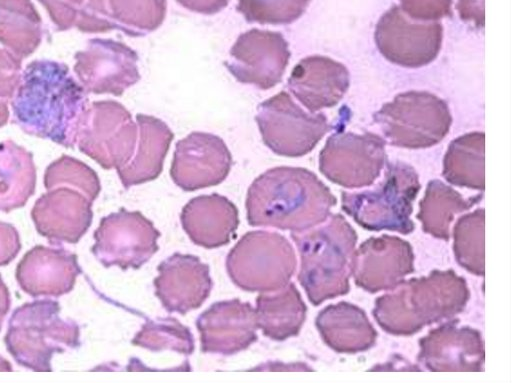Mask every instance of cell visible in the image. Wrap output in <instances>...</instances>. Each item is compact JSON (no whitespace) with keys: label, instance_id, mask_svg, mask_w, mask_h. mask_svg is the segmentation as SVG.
Masks as SVG:
<instances>
[{"label":"cell","instance_id":"ac0fdd59","mask_svg":"<svg viewBox=\"0 0 512 383\" xmlns=\"http://www.w3.org/2000/svg\"><path fill=\"white\" fill-rule=\"evenodd\" d=\"M196 326L203 353L232 355L258 338L255 309L239 299L215 302L199 315Z\"/></svg>","mask_w":512,"mask_h":383},{"label":"cell","instance_id":"d590c367","mask_svg":"<svg viewBox=\"0 0 512 383\" xmlns=\"http://www.w3.org/2000/svg\"><path fill=\"white\" fill-rule=\"evenodd\" d=\"M456 7L462 20L484 25V0H458Z\"/></svg>","mask_w":512,"mask_h":383},{"label":"cell","instance_id":"7402d4cb","mask_svg":"<svg viewBox=\"0 0 512 383\" xmlns=\"http://www.w3.org/2000/svg\"><path fill=\"white\" fill-rule=\"evenodd\" d=\"M81 273L76 254L37 245L20 260L15 276L21 290L34 298L59 297L73 289Z\"/></svg>","mask_w":512,"mask_h":383},{"label":"cell","instance_id":"52a82bcc","mask_svg":"<svg viewBox=\"0 0 512 383\" xmlns=\"http://www.w3.org/2000/svg\"><path fill=\"white\" fill-rule=\"evenodd\" d=\"M297 266L295 251L283 235L249 231L230 250L227 273L242 290L272 292L286 286Z\"/></svg>","mask_w":512,"mask_h":383},{"label":"cell","instance_id":"d6a6232c","mask_svg":"<svg viewBox=\"0 0 512 383\" xmlns=\"http://www.w3.org/2000/svg\"><path fill=\"white\" fill-rule=\"evenodd\" d=\"M310 0H240L238 10L250 22L289 24L298 19Z\"/></svg>","mask_w":512,"mask_h":383},{"label":"cell","instance_id":"4fadbf2b","mask_svg":"<svg viewBox=\"0 0 512 383\" xmlns=\"http://www.w3.org/2000/svg\"><path fill=\"white\" fill-rule=\"evenodd\" d=\"M289 58L282 34L251 29L238 37L224 65L237 81L266 90L281 81Z\"/></svg>","mask_w":512,"mask_h":383},{"label":"cell","instance_id":"ffe728a7","mask_svg":"<svg viewBox=\"0 0 512 383\" xmlns=\"http://www.w3.org/2000/svg\"><path fill=\"white\" fill-rule=\"evenodd\" d=\"M157 270L155 294L168 312L186 314L199 308L210 295L209 266L194 255L174 253Z\"/></svg>","mask_w":512,"mask_h":383},{"label":"cell","instance_id":"603a6c76","mask_svg":"<svg viewBox=\"0 0 512 383\" xmlns=\"http://www.w3.org/2000/svg\"><path fill=\"white\" fill-rule=\"evenodd\" d=\"M349 84V71L342 63L319 55L299 61L287 82L290 92L311 113L335 106Z\"/></svg>","mask_w":512,"mask_h":383},{"label":"cell","instance_id":"1f68e13d","mask_svg":"<svg viewBox=\"0 0 512 383\" xmlns=\"http://www.w3.org/2000/svg\"><path fill=\"white\" fill-rule=\"evenodd\" d=\"M131 342L156 352L169 349L190 355L194 351L191 331L173 317L147 320Z\"/></svg>","mask_w":512,"mask_h":383},{"label":"cell","instance_id":"d6986e66","mask_svg":"<svg viewBox=\"0 0 512 383\" xmlns=\"http://www.w3.org/2000/svg\"><path fill=\"white\" fill-rule=\"evenodd\" d=\"M79 59V78L94 93L120 96L140 79L137 53L112 39L91 40Z\"/></svg>","mask_w":512,"mask_h":383},{"label":"cell","instance_id":"74e56055","mask_svg":"<svg viewBox=\"0 0 512 383\" xmlns=\"http://www.w3.org/2000/svg\"><path fill=\"white\" fill-rule=\"evenodd\" d=\"M0 371H12L11 364L2 356H0Z\"/></svg>","mask_w":512,"mask_h":383},{"label":"cell","instance_id":"9c48e42d","mask_svg":"<svg viewBox=\"0 0 512 383\" xmlns=\"http://www.w3.org/2000/svg\"><path fill=\"white\" fill-rule=\"evenodd\" d=\"M255 120L264 144L286 157L309 153L331 130L325 114L305 112L285 91L260 103Z\"/></svg>","mask_w":512,"mask_h":383},{"label":"cell","instance_id":"7c38bea8","mask_svg":"<svg viewBox=\"0 0 512 383\" xmlns=\"http://www.w3.org/2000/svg\"><path fill=\"white\" fill-rule=\"evenodd\" d=\"M443 28L437 21H420L393 6L379 19L374 39L380 53L390 62L408 68L431 63L442 44Z\"/></svg>","mask_w":512,"mask_h":383},{"label":"cell","instance_id":"e0dca14e","mask_svg":"<svg viewBox=\"0 0 512 383\" xmlns=\"http://www.w3.org/2000/svg\"><path fill=\"white\" fill-rule=\"evenodd\" d=\"M232 157L216 135L192 132L175 146L171 178L184 191L218 185L228 176Z\"/></svg>","mask_w":512,"mask_h":383},{"label":"cell","instance_id":"4dcf8cb0","mask_svg":"<svg viewBox=\"0 0 512 383\" xmlns=\"http://www.w3.org/2000/svg\"><path fill=\"white\" fill-rule=\"evenodd\" d=\"M453 251L458 264L468 272L484 275V209L461 216L453 229Z\"/></svg>","mask_w":512,"mask_h":383},{"label":"cell","instance_id":"3957f363","mask_svg":"<svg viewBox=\"0 0 512 383\" xmlns=\"http://www.w3.org/2000/svg\"><path fill=\"white\" fill-rule=\"evenodd\" d=\"M378 297L372 315L387 333L410 336L423 327L462 312L470 292L465 279L453 270H433L428 276L401 282Z\"/></svg>","mask_w":512,"mask_h":383},{"label":"cell","instance_id":"4316f807","mask_svg":"<svg viewBox=\"0 0 512 383\" xmlns=\"http://www.w3.org/2000/svg\"><path fill=\"white\" fill-rule=\"evenodd\" d=\"M307 307L294 283L262 292L256 298L258 328L272 340L283 341L297 336L306 318Z\"/></svg>","mask_w":512,"mask_h":383},{"label":"cell","instance_id":"8d00e7d4","mask_svg":"<svg viewBox=\"0 0 512 383\" xmlns=\"http://www.w3.org/2000/svg\"><path fill=\"white\" fill-rule=\"evenodd\" d=\"M10 293L8 287L4 283L2 276L0 275V330L2 327V323L4 318L6 317L9 308H10Z\"/></svg>","mask_w":512,"mask_h":383},{"label":"cell","instance_id":"e575fe53","mask_svg":"<svg viewBox=\"0 0 512 383\" xmlns=\"http://www.w3.org/2000/svg\"><path fill=\"white\" fill-rule=\"evenodd\" d=\"M21 249L17 229L10 223L0 221V266L9 264Z\"/></svg>","mask_w":512,"mask_h":383},{"label":"cell","instance_id":"2e32d148","mask_svg":"<svg viewBox=\"0 0 512 383\" xmlns=\"http://www.w3.org/2000/svg\"><path fill=\"white\" fill-rule=\"evenodd\" d=\"M414 269V253L410 243L384 234L370 237L355 249L351 276L358 287L376 293L394 289Z\"/></svg>","mask_w":512,"mask_h":383},{"label":"cell","instance_id":"8992f818","mask_svg":"<svg viewBox=\"0 0 512 383\" xmlns=\"http://www.w3.org/2000/svg\"><path fill=\"white\" fill-rule=\"evenodd\" d=\"M421 188L415 169L403 162L388 165L383 180L373 189L341 192L342 210L370 231L410 234L415 224L410 216Z\"/></svg>","mask_w":512,"mask_h":383},{"label":"cell","instance_id":"83f0119b","mask_svg":"<svg viewBox=\"0 0 512 383\" xmlns=\"http://www.w3.org/2000/svg\"><path fill=\"white\" fill-rule=\"evenodd\" d=\"M482 196L478 194L466 199L450 186L434 179L429 181L425 195L419 202L416 218L422 223L425 233L447 241L455 215L475 206Z\"/></svg>","mask_w":512,"mask_h":383},{"label":"cell","instance_id":"d4e9b609","mask_svg":"<svg viewBox=\"0 0 512 383\" xmlns=\"http://www.w3.org/2000/svg\"><path fill=\"white\" fill-rule=\"evenodd\" d=\"M315 325L323 341L337 353L355 354L373 347L377 331L360 307L341 301L322 309Z\"/></svg>","mask_w":512,"mask_h":383},{"label":"cell","instance_id":"484cf974","mask_svg":"<svg viewBox=\"0 0 512 383\" xmlns=\"http://www.w3.org/2000/svg\"><path fill=\"white\" fill-rule=\"evenodd\" d=\"M136 121L138 124L136 151L130 162L117 170L126 189L159 176L174 137L169 127L158 118L137 114Z\"/></svg>","mask_w":512,"mask_h":383},{"label":"cell","instance_id":"8fae6325","mask_svg":"<svg viewBox=\"0 0 512 383\" xmlns=\"http://www.w3.org/2000/svg\"><path fill=\"white\" fill-rule=\"evenodd\" d=\"M387 162L385 141L365 132H336L319 154V170L331 182L346 188L371 185Z\"/></svg>","mask_w":512,"mask_h":383},{"label":"cell","instance_id":"5b68a950","mask_svg":"<svg viewBox=\"0 0 512 383\" xmlns=\"http://www.w3.org/2000/svg\"><path fill=\"white\" fill-rule=\"evenodd\" d=\"M4 342L20 366L36 372H50L54 354L80 345V327L75 321L60 317L57 301L40 299L13 311Z\"/></svg>","mask_w":512,"mask_h":383},{"label":"cell","instance_id":"44dd1931","mask_svg":"<svg viewBox=\"0 0 512 383\" xmlns=\"http://www.w3.org/2000/svg\"><path fill=\"white\" fill-rule=\"evenodd\" d=\"M418 361L429 371H480L484 363L481 333L452 320L419 340Z\"/></svg>","mask_w":512,"mask_h":383},{"label":"cell","instance_id":"836d02e7","mask_svg":"<svg viewBox=\"0 0 512 383\" xmlns=\"http://www.w3.org/2000/svg\"><path fill=\"white\" fill-rule=\"evenodd\" d=\"M400 8L409 17L435 21L451 14L452 0H399Z\"/></svg>","mask_w":512,"mask_h":383},{"label":"cell","instance_id":"f546056e","mask_svg":"<svg viewBox=\"0 0 512 383\" xmlns=\"http://www.w3.org/2000/svg\"><path fill=\"white\" fill-rule=\"evenodd\" d=\"M35 179L29 153L13 145H0V211L24 206L34 193Z\"/></svg>","mask_w":512,"mask_h":383},{"label":"cell","instance_id":"30bf717a","mask_svg":"<svg viewBox=\"0 0 512 383\" xmlns=\"http://www.w3.org/2000/svg\"><path fill=\"white\" fill-rule=\"evenodd\" d=\"M160 235L142 213L120 208L101 219L91 252L105 267L138 269L157 252Z\"/></svg>","mask_w":512,"mask_h":383},{"label":"cell","instance_id":"277c9868","mask_svg":"<svg viewBox=\"0 0 512 383\" xmlns=\"http://www.w3.org/2000/svg\"><path fill=\"white\" fill-rule=\"evenodd\" d=\"M328 218L320 227L291 232L300 256L298 281L314 306L350 290L358 236L343 215Z\"/></svg>","mask_w":512,"mask_h":383},{"label":"cell","instance_id":"f1b7e54d","mask_svg":"<svg viewBox=\"0 0 512 383\" xmlns=\"http://www.w3.org/2000/svg\"><path fill=\"white\" fill-rule=\"evenodd\" d=\"M483 132H471L454 139L444 156L443 176L451 184L484 190Z\"/></svg>","mask_w":512,"mask_h":383},{"label":"cell","instance_id":"ba28073f","mask_svg":"<svg viewBox=\"0 0 512 383\" xmlns=\"http://www.w3.org/2000/svg\"><path fill=\"white\" fill-rule=\"evenodd\" d=\"M373 119L391 145L409 149L436 145L452 123L447 103L426 91L396 95Z\"/></svg>","mask_w":512,"mask_h":383},{"label":"cell","instance_id":"6da1fadb","mask_svg":"<svg viewBox=\"0 0 512 383\" xmlns=\"http://www.w3.org/2000/svg\"><path fill=\"white\" fill-rule=\"evenodd\" d=\"M336 203L330 189L313 172L280 166L252 182L245 206L251 226L299 232L324 223Z\"/></svg>","mask_w":512,"mask_h":383},{"label":"cell","instance_id":"7a4b0ae2","mask_svg":"<svg viewBox=\"0 0 512 383\" xmlns=\"http://www.w3.org/2000/svg\"><path fill=\"white\" fill-rule=\"evenodd\" d=\"M86 103L84 89L65 65L35 61L24 71L12 106L23 129L71 146Z\"/></svg>","mask_w":512,"mask_h":383},{"label":"cell","instance_id":"5bb4252c","mask_svg":"<svg viewBox=\"0 0 512 383\" xmlns=\"http://www.w3.org/2000/svg\"><path fill=\"white\" fill-rule=\"evenodd\" d=\"M86 121L89 135L83 136L79 148L104 169L117 170L132 159L138 141V127L129 111L115 101L95 102Z\"/></svg>","mask_w":512,"mask_h":383},{"label":"cell","instance_id":"9a60e30c","mask_svg":"<svg viewBox=\"0 0 512 383\" xmlns=\"http://www.w3.org/2000/svg\"><path fill=\"white\" fill-rule=\"evenodd\" d=\"M64 185L49 189L37 199L31 211L37 232L53 245L77 243L93 218L91 208L96 197L79 187Z\"/></svg>","mask_w":512,"mask_h":383},{"label":"cell","instance_id":"cb8c5ba5","mask_svg":"<svg viewBox=\"0 0 512 383\" xmlns=\"http://www.w3.org/2000/svg\"><path fill=\"white\" fill-rule=\"evenodd\" d=\"M180 220L191 241L207 249L228 244L239 225L237 207L216 193L192 198L183 207Z\"/></svg>","mask_w":512,"mask_h":383}]
</instances>
